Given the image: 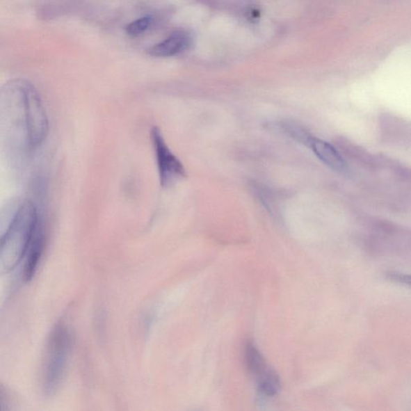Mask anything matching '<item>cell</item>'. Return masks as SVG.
I'll use <instances>...</instances> for the list:
<instances>
[{
    "label": "cell",
    "mask_w": 411,
    "mask_h": 411,
    "mask_svg": "<svg viewBox=\"0 0 411 411\" xmlns=\"http://www.w3.org/2000/svg\"><path fill=\"white\" fill-rule=\"evenodd\" d=\"M2 119L13 152L27 156L42 145L49 133V119L35 88L22 80L8 83L2 92Z\"/></svg>",
    "instance_id": "cell-1"
},
{
    "label": "cell",
    "mask_w": 411,
    "mask_h": 411,
    "mask_svg": "<svg viewBox=\"0 0 411 411\" xmlns=\"http://www.w3.org/2000/svg\"><path fill=\"white\" fill-rule=\"evenodd\" d=\"M41 223L38 208L29 200L19 202L1 239L0 271L12 272L27 254Z\"/></svg>",
    "instance_id": "cell-2"
},
{
    "label": "cell",
    "mask_w": 411,
    "mask_h": 411,
    "mask_svg": "<svg viewBox=\"0 0 411 411\" xmlns=\"http://www.w3.org/2000/svg\"><path fill=\"white\" fill-rule=\"evenodd\" d=\"M71 347L70 330L64 324L56 325L50 335L45 355L43 392L47 397H53L63 381Z\"/></svg>",
    "instance_id": "cell-3"
},
{
    "label": "cell",
    "mask_w": 411,
    "mask_h": 411,
    "mask_svg": "<svg viewBox=\"0 0 411 411\" xmlns=\"http://www.w3.org/2000/svg\"><path fill=\"white\" fill-rule=\"evenodd\" d=\"M152 140L157 160L160 184L170 188L186 176L184 166L171 152L158 127L152 130Z\"/></svg>",
    "instance_id": "cell-4"
},
{
    "label": "cell",
    "mask_w": 411,
    "mask_h": 411,
    "mask_svg": "<svg viewBox=\"0 0 411 411\" xmlns=\"http://www.w3.org/2000/svg\"><path fill=\"white\" fill-rule=\"evenodd\" d=\"M44 248L45 232L42 223H41L25 256L24 278L26 282H30L34 277L40 258L42 257Z\"/></svg>",
    "instance_id": "cell-5"
},
{
    "label": "cell",
    "mask_w": 411,
    "mask_h": 411,
    "mask_svg": "<svg viewBox=\"0 0 411 411\" xmlns=\"http://www.w3.org/2000/svg\"><path fill=\"white\" fill-rule=\"evenodd\" d=\"M308 145L316 155V157L332 170L342 171L346 169L344 159L330 143L319 138H311Z\"/></svg>",
    "instance_id": "cell-6"
},
{
    "label": "cell",
    "mask_w": 411,
    "mask_h": 411,
    "mask_svg": "<svg viewBox=\"0 0 411 411\" xmlns=\"http://www.w3.org/2000/svg\"><path fill=\"white\" fill-rule=\"evenodd\" d=\"M190 38L184 32H176L158 45L148 50V54L153 56L166 57L174 56L185 50L189 45Z\"/></svg>",
    "instance_id": "cell-7"
},
{
    "label": "cell",
    "mask_w": 411,
    "mask_h": 411,
    "mask_svg": "<svg viewBox=\"0 0 411 411\" xmlns=\"http://www.w3.org/2000/svg\"><path fill=\"white\" fill-rule=\"evenodd\" d=\"M259 388L267 396H274L279 392L280 381L277 374L273 371H265L259 374Z\"/></svg>",
    "instance_id": "cell-8"
},
{
    "label": "cell",
    "mask_w": 411,
    "mask_h": 411,
    "mask_svg": "<svg viewBox=\"0 0 411 411\" xmlns=\"http://www.w3.org/2000/svg\"><path fill=\"white\" fill-rule=\"evenodd\" d=\"M245 360L250 371L259 374L265 371V363L260 353L252 344H248L245 350Z\"/></svg>",
    "instance_id": "cell-9"
},
{
    "label": "cell",
    "mask_w": 411,
    "mask_h": 411,
    "mask_svg": "<svg viewBox=\"0 0 411 411\" xmlns=\"http://www.w3.org/2000/svg\"><path fill=\"white\" fill-rule=\"evenodd\" d=\"M152 19L149 17L140 18L135 22L129 24L127 27V33L129 35L136 36L142 34L147 31L150 24H152Z\"/></svg>",
    "instance_id": "cell-10"
},
{
    "label": "cell",
    "mask_w": 411,
    "mask_h": 411,
    "mask_svg": "<svg viewBox=\"0 0 411 411\" xmlns=\"http://www.w3.org/2000/svg\"><path fill=\"white\" fill-rule=\"evenodd\" d=\"M388 277L392 280H394V282L411 285V275L392 273Z\"/></svg>",
    "instance_id": "cell-11"
}]
</instances>
